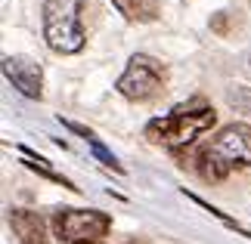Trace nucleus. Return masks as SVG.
I'll use <instances>...</instances> for the list:
<instances>
[{
    "mask_svg": "<svg viewBox=\"0 0 251 244\" xmlns=\"http://www.w3.org/2000/svg\"><path fill=\"white\" fill-rule=\"evenodd\" d=\"M214 124H217V111L201 99H196L171 109L161 118H152L146 124V139L152 145H161V149H183V145L196 142V136L211 130Z\"/></svg>",
    "mask_w": 251,
    "mask_h": 244,
    "instance_id": "nucleus-1",
    "label": "nucleus"
},
{
    "mask_svg": "<svg viewBox=\"0 0 251 244\" xmlns=\"http://www.w3.org/2000/svg\"><path fill=\"white\" fill-rule=\"evenodd\" d=\"M236 167H251L248 124H226L199 155V173L208 182H224Z\"/></svg>",
    "mask_w": 251,
    "mask_h": 244,
    "instance_id": "nucleus-2",
    "label": "nucleus"
},
{
    "mask_svg": "<svg viewBox=\"0 0 251 244\" xmlns=\"http://www.w3.org/2000/svg\"><path fill=\"white\" fill-rule=\"evenodd\" d=\"M84 6L87 0H47L44 3V41L53 53L72 56L84 50Z\"/></svg>",
    "mask_w": 251,
    "mask_h": 244,
    "instance_id": "nucleus-3",
    "label": "nucleus"
},
{
    "mask_svg": "<svg viewBox=\"0 0 251 244\" xmlns=\"http://www.w3.org/2000/svg\"><path fill=\"white\" fill-rule=\"evenodd\" d=\"M161 87H165V68L146 53L130 56L124 74L115 81V90L130 102H149L152 96L161 93Z\"/></svg>",
    "mask_w": 251,
    "mask_h": 244,
    "instance_id": "nucleus-4",
    "label": "nucleus"
},
{
    "mask_svg": "<svg viewBox=\"0 0 251 244\" xmlns=\"http://www.w3.org/2000/svg\"><path fill=\"white\" fill-rule=\"evenodd\" d=\"M112 229V217L93 207H62L53 217V232L62 244H81V241H100Z\"/></svg>",
    "mask_w": 251,
    "mask_h": 244,
    "instance_id": "nucleus-5",
    "label": "nucleus"
},
{
    "mask_svg": "<svg viewBox=\"0 0 251 244\" xmlns=\"http://www.w3.org/2000/svg\"><path fill=\"white\" fill-rule=\"evenodd\" d=\"M3 74L25 99H41L44 96V68H41V62L28 59V56H6Z\"/></svg>",
    "mask_w": 251,
    "mask_h": 244,
    "instance_id": "nucleus-6",
    "label": "nucleus"
},
{
    "mask_svg": "<svg viewBox=\"0 0 251 244\" xmlns=\"http://www.w3.org/2000/svg\"><path fill=\"white\" fill-rule=\"evenodd\" d=\"M9 226L19 235L22 244H47V222L34 210H13L9 213Z\"/></svg>",
    "mask_w": 251,
    "mask_h": 244,
    "instance_id": "nucleus-7",
    "label": "nucleus"
},
{
    "mask_svg": "<svg viewBox=\"0 0 251 244\" xmlns=\"http://www.w3.org/2000/svg\"><path fill=\"white\" fill-rule=\"evenodd\" d=\"M65 127H69V130H75V133H78L81 136V139L87 142V145H90V149H93V155H96V158H100V164H105V167H112L115 173H124V167H121V161L118 158H115V155L109 152V149H105V145L100 142V136H96L93 130H90V127H84V124H75V121H65V118H59Z\"/></svg>",
    "mask_w": 251,
    "mask_h": 244,
    "instance_id": "nucleus-8",
    "label": "nucleus"
},
{
    "mask_svg": "<svg viewBox=\"0 0 251 244\" xmlns=\"http://www.w3.org/2000/svg\"><path fill=\"white\" fill-rule=\"evenodd\" d=\"M112 3L127 22H152V19L158 16L155 0H112Z\"/></svg>",
    "mask_w": 251,
    "mask_h": 244,
    "instance_id": "nucleus-9",
    "label": "nucleus"
},
{
    "mask_svg": "<svg viewBox=\"0 0 251 244\" xmlns=\"http://www.w3.org/2000/svg\"><path fill=\"white\" fill-rule=\"evenodd\" d=\"M22 155H25V167L28 170H34V173H41V177H47V179H53V182H59V185H65V189H72V192H78V185H72L69 179H65L62 177V173H56L53 167H50V164H47L44 158H37V155H31V152H28V149H22Z\"/></svg>",
    "mask_w": 251,
    "mask_h": 244,
    "instance_id": "nucleus-10",
    "label": "nucleus"
},
{
    "mask_svg": "<svg viewBox=\"0 0 251 244\" xmlns=\"http://www.w3.org/2000/svg\"><path fill=\"white\" fill-rule=\"evenodd\" d=\"M226 102L233 105V111H236V114H242V118H248V121H251V87L236 84L233 90L226 93Z\"/></svg>",
    "mask_w": 251,
    "mask_h": 244,
    "instance_id": "nucleus-11",
    "label": "nucleus"
},
{
    "mask_svg": "<svg viewBox=\"0 0 251 244\" xmlns=\"http://www.w3.org/2000/svg\"><path fill=\"white\" fill-rule=\"evenodd\" d=\"M81 244H100V241H81Z\"/></svg>",
    "mask_w": 251,
    "mask_h": 244,
    "instance_id": "nucleus-12",
    "label": "nucleus"
}]
</instances>
